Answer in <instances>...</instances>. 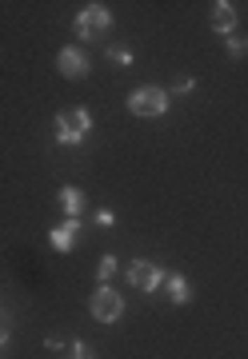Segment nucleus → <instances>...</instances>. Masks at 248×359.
Here are the masks:
<instances>
[{"mask_svg":"<svg viewBox=\"0 0 248 359\" xmlns=\"http://www.w3.org/2000/svg\"><path fill=\"white\" fill-rule=\"evenodd\" d=\"M89 311L96 323H117L124 316V295L112 287V283H96V292L89 299Z\"/></svg>","mask_w":248,"mask_h":359,"instance_id":"20e7f679","label":"nucleus"},{"mask_svg":"<svg viewBox=\"0 0 248 359\" xmlns=\"http://www.w3.org/2000/svg\"><path fill=\"white\" fill-rule=\"evenodd\" d=\"M44 347H48V351H56V347H65V339H60V335H44Z\"/></svg>","mask_w":248,"mask_h":359,"instance_id":"a211bd4d","label":"nucleus"},{"mask_svg":"<svg viewBox=\"0 0 248 359\" xmlns=\"http://www.w3.org/2000/svg\"><path fill=\"white\" fill-rule=\"evenodd\" d=\"M77 240H80V219H60V224L48 231V244H53L60 256H68V252L77 248Z\"/></svg>","mask_w":248,"mask_h":359,"instance_id":"0eeeda50","label":"nucleus"},{"mask_svg":"<svg viewBox=\"0 0 248 359\" xmlns=\"http://www.w3.org/2000/svg\"><path fill=\"white\" fill-rule=\"evenodd\" d=\"M209 25H212L216 36H233V32H236V4H233V0H216V4H212Z\"/></svg>","mask_w":248,"mask_h":359,"instance_id":"6e6552de","label":"nucleus"},{"mask_svg":"<svg viewBox=\"0 0 248 359\" xmlns=\"http://www.w3.org/2000/svg\"><path fill=\"white\" fill-rule=\"evenodd\" d=\"M117 271H120V259L112 256V252H108V256H100V264H96V280L108 283L112 276H117Z\"/></svg>","mask_w":248,"mask_h":359,"instance_id":"9b49d317","label":"nucleus"},{"mask_svg":"<svg viewBox=\"0 0 248 359\" xmlns=\"http://www.w3.org/2000/svg\"><path fill=\"white\" fill-rule=\"evenodd\" d=\"M172 96L169 88H157V84H141V88L129 92V112L141 116V120H157V116H164L172 108Z\"/></svg>","mask_w":248,"mask_h":359,"instance_id":"f03ea898","label":"nucleus"},{"mask_svg":"<svg viewBox=\"0 0 248 359\" xmlns=\"http://www.w3.org/2000/svg\"><path fill=\"white\" fill-rule=\"evenodd\" d=\"M164 292H169V299L176 304V308H188V304H192V283L184 280L181 271H169V280H164Z\"/></svg>","mask_w":248,"mask_h":359,"instance_id":"9d476101","label":"nucleus"},{"mask_svg":"<svg viewBox=\"0 0 248 359\" xmlns=\"http://www.w3.org/2000/svg\"><path fill=\"white\" fill-rule=\"evenodd\" d=\"M56 204H60V212H65L68 219H80V216H84V204H89V196L80 192L77 184H65V188L56 192Z\"/></svg>","mask_w":248,"mask_h":359,"instance_id":"1a4fd4ad","label":"nucleus"},{"mask_svg":"<svg viewBox=\"0 0 248 359\" xmlns=\"http://www.w3.org/2000/svg\"><path fill=\"white\" fill-rule=\"evenodd\" d=\"M68 359H96V351H92L84 339H72V344H68Z\"/></svg>","mask_w":248,"mask_h":359,"instance_id":"2eb2a0df","label":"nucleus"},{"mask_svg":"<svg viewBox=\"0 0 248 359\" xmlns=\"http://www.w3.org/2000/svg\"><path fill=\"white\" fill-rule=\"evenodd\" d=\"M224 48H228L233 60H244V56H248V36H228V40H224Z\"/></svg>","mask_w":248,"mask_h":359,"instance_id":"ddd939ff","label":"nucleus"},{"mask_svg":"<svg viewBox=\"0 0 248 359\" xmlns=\"http://www.w3.org/2000/svg\"><path fill=\"white\" fill-rule=\"evenodd\" d=\"M53 132H56V144H60V148H80V144L92 136V112L89 108L60 112L53 120Z\"/></svg>","mask_w":248,"mask_h":359,"instance_id":"f257e3e1","label":"nucleus"},{"mask_svg":"<svg viewBox=\"0 0 248 359\" xmlns=\"http://www.w3.org/2000/svg\"><path fill=\"white\" fill-rule=\"evenodd\" d=\"M8 344H13V327H8V311H0V359H8Z\"/></svg>","mask_w":248,"mask_h":359,"instance_id":"4468645a","label":"nucleus"},{"mask_svg":"<svg viewBox=\"0 0 248 359\" xmlns=\"http://www.w3.org/2000/svg\"><path fill=\"white\" fill-rule=\"evenodd\" d=\"M56 72H60L65 80H84L92 72L89 52L80 48V44H65V48L56 52Z\"/></svg>","mask_w":248,"mask_h":359,"instance_id":"423d86ee","label":"nucleus"},{"mask_svg":"<svg viewBox=\"0 0 248 359\" xmlns=\"http://www.w3.org/2000/svg\"><path fill=\"white\" fill-rule=\"evenodd\" d=\"M105 56L112 60V65H120V68H129L132 60H136V56H132L129 48H120V44H108V48H105Z\"/></svg>","mask_w":248,"mask_h":359,"instance_id":"f8f14e48","label":"nucleus"},{"mask_svg":"<svg viewBox=\"0 0 248 359\" xmlns=\"http://www.w3.org/2000/svg\"><path fill=\"white\" fill-rule=\"evenodd\" d=\"M112 28V13H108V4H84L72 20V32L77 40H100Z\"/></svg>","mask_w":248,"mask_h":359,"instance_id":"7ed1b4c3","label":"nucleus"},{"mask_svg":"<svg viewBox=\"0 0 248 359\" xmlns=\"http://www.w3.org/2000/svg\"><path fill=\"white\" fill-rule=\"evenodd\" d=\"M164 280H169V268L157 259H132L129 264V283L136 292H157V287H164Z\"/></svg>","mask_w":248,"mask_h":359,"instance_id":"39448f33","label":"nucleus"},{"mask_svg":"<svg viewBox=\"0 0 248 359\" xmlns=\"http://www.w3.org/2000/svg\"><path fill=\"white\" fill-rule=\"evenodd\" d=\"M188 92H196V80H192V76H181V80L169 88V96H188Z\"/></svg>","mask_w":248,"mask_h":359,"instance_id":"dca6fc26","label":"nucleus"},{"mask_svg":"<svg viewBox=\"0 0 248 359\" xmlns=\"http://www.w3.org/2000/svg\"><path fill=\"white\" fill-rule=\"evenodd\" d=\"M96 224H100V228H112V224H117V216H112L108 208H100V212H96Z\"/></svg>","mask_w":248,"mask_h":359,"instance_id":"f3484780","label":"nucleus"}]
</instances>
